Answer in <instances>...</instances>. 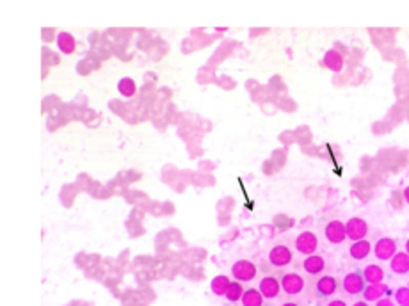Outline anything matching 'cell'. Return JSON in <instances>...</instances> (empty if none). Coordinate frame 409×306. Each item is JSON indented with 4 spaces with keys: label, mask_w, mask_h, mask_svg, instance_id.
<instances>
[{
    "label": "cell",
    "mask_w": 409,
    "mask_h": 306,
    "mask_svg": "<svg viewBox=\"0 0 409 306\" xmlns=\"http://www.w3.org/2000/svg\"><path fill=\"white\" fill-rule=\"evenodd\" d=\"M231 274L237 281H251L256 276V267L249 260H239L231 267Z\"/></svg>",
    "instance_id": "6da1fadb"
},
{
    "label": "cell",
    "mask_w": 409,
    "mask_h": 306,
    "mask_svg": "<svg viewBox=\"0 0 409 306\" xmlns=\"http://www.w3.org/2000/svg\"><path fill=\"white\" fill-rule=\"evenodd\" d=\"M367 287V281L363 278V274H359L358 271L354 272H349L347 276L343 278V290L351 296H358V294H363Z\"/></svg>",
    "instance_id": "7a4b0ae2"
},
{
    "label": "cell",
    "mask_w": 409,
    "mask_h": 306,
    "mask_svg": "<svg viewBox=\"0 0 409 306\" xmlns=\"http://www.w3.org/2000/svg\"><path fill=\"white\" fill-rule=\"evenodd\" d=\"M281 289L288 294V296H295V294H301L305 289V279L301 278L295 272H288L281 278Z\"/></svg>",
    "instance_id": "3957f363"
},
{
    "label": "cell",
    "mask_w": 409,
    "mask_h": 306,
    "mask_svg": "<svg viewBox=\"0 0 409 306\" xmlns=\"http://www.w3.org/2000/svg\"><path fill=\"white\" fill-rule=\"evenodd\" d=\"M345 231L351 241H363V237H367V231H369V225L361 217H352L345 225Z\"/></svg>",
    "instance_id": "277c9868"
},
{
    "label": "cell",
    "mask_w": 409,
    "mask_h": 306,
    "mask_svg": "<svg viewBox=\"0 0 409 306\" xmlns=\"http://www.w3.org/2000/svg\"><path fill=\"white\" fill-rule=\"evenodd\" d=\"M317 246H318V241H317V237H315V233H311V231H303L297 237V241H295L297 251L308 256L317 251Z\"/></svg>",
    "instance_id": "5b68a950"
},
{
    "label": "cell",
    "mask_w": 409,
    "mask_h": 306,
    "mask_svg": "<svg viewBox=\"0 0 409 306\" xmlns=\"http://www.w3.org/2000/svg\"><path fill=\"white\" fill-rule=\"evenodd\" d=\"M269 262L272 264L274 267H285L292 262V251L287 248V246H274L269 253Z\"/></svg>",
    "instance_id": "8992f818"
},
{
    "label": "cell",
    "mask_w": 409,
    "mask_h": 306,
    "mask_svg": "<svg viewBox=\"0 0 409 306\" xmlns=\"http://www.w3.org/2000/svg\"><path fill=\"white\" fill-rule=\"evenodd\" d=\"M397 255V242L393 238H381L375 244V256L379 260H392Z\"/></svg>",
    "instance_id": "52a82bcc"
},
{
    "label": "cell",
    "mask_w": 409,
    "mask_h": 306,
    "mask_svg": "<svg viewBox=\"0 0 409 306\" xmlns=\"http://www.w3.org/2000/svg\"><path fill=\"white\" fill-rule=\"evenodd\" d=\"M326 237L331 244H340L347 238V231H345V225L340 221H331L326 226Z\"/></svg>",
    "instance_id": "ba28073f"
},
{
    "label": "cell",
    "mask_w": 409,
    "mask_h": 306,
    "mask_svg": "<svg viewBox=\"0 0 409 306\" xmlns=\"http://www.w3.org/2000/svg\"><path fill=\"white\" fill-rule=\"evenodd\" d=\"M279 289H281V281L277 278H274V276H267V278H264L260 281V292L264 297H267V299H272V297H276L277 294H279Z\"/></svg>",
    "instance_id": "9c48e42d"
},
{
    "label": "cell",
    "mask_w": 409,
    "mask_h": 306,
    "mask_svg": "<svg viewBox=\"0 0 409 306\" xmlns=\"http://www.w3.org/2000/svg\"><path fill=\"white\" fill-rule=\"evenodd\" d=\"M336 289H338V283L333 276H322L315 285V290L320 297H329L331 294L336 292Z\"/></svg>",
    "instance_id": "30bf717a"
},
{
    "label": "cell",
    "mask_w": 409,
    "mask_h": 306,
    "mask_svg": "<svg viewBox=\"0 0 409 306\" xmlns=\"http://www.w3.org/2000/svg\"><path fill=\"white\" fill-rule=\"evenodd\" d=\"M363 278L370 285H381L382 279H384V271L379 266H374L372 264V266H367L365 272H363Z\"/></svg>",
    "instance_id": "8fae6325"
},
{
    "label": "cell",
    "mask_w": 409,
    "mask_h": 306,
    "mask_svg": "<svg viewBox=\"0 0 409 306\" xmlns=\"http://www.w3.org/2000/svg\"><path fill=\"white\" fill-rule=\"evenodd\" d=\"M351 256L354 260H363L369 256V253L372 251V246H370L369 241H356L354 244L351 246Z\"/></svg>",
    "instance_id": "7c38bea8"
},
{
    "label": "cell",
    "mask_w": 409,
    "mask_h": 306,
    "mask_svg": "<svg viewBox=\"0 0 409 306\" xmlns=\"http://www.w3.org/2000/svg\"><path fill=\"white\" fill-rule=\"evenodd\" d=\"M303 267H305V271L308 274H318V272L324 271L326 267V262L322 256L318 255H310L308 258L305 260V264H303Z\"/></svg>",
    "instance_id": "4fadbf2b"
},
{
    "label": "cell",
    "mask_w": 409,
    "mask_h": 306,
    "mask_svg": "<svg viewBox=\"0 0 409 306\" xmlns=\"http://www.w3.org/2000/svg\"><path fill=\"white\" fill-rule=\"evenodd\" d=\"M392 271L397 274H406L409 272V255L407 253H397L392 258Z\"/></svg>",
    "instance_id": "5bb4252c"
},
{
    "label": "cell",
    "mask_w": 409,
    "mask_h": 306,
    "mask_svg": "<svg viewBox=\"0 0 409 306\" xmlns=\"http://www.w3.org/2000/svg\"><path fill=\"white\" fill-rule=\"evenodd\" d=\"M262 303H264V296H262L260 290L249 289L244 292V296H242L244 306H262Z\"/></svg>",
    "instance_id": "9a60e30c"
},
{
    "label": "cell",
    "mask_w": 409,
    "mask_h": 306,
    "mask_svg": "<svg viewBox=\"0 0 409 306\" xmlns=\"http://www.w3.org/2000/svg\"><path fill=\"white\" fill-rule=\"evenodd\" d=\"M324 64L328 66L329 70H333V72H340V70L343 68V57H341L338 52L331 50V52H328V54H326Z\"/></svg>",
    "instance_id": "2e32d148"
},
{
    "label": "cell",
    "mask_w": 409,
    "mask_h": 306,
    "mask_svg": "<svg viewBox=\"0 0 409 306\" xmlns=\"http://www.w3.org/2000/svg\"><path fill=\"white\" fill-rule=\"evenodd\" d=\"M244 292H246V290L242 289V285H240L239 281H231L230 287H228V290H226V294H224V297H226L230 303H237L239 299H242Z\"/></svg>",
    "instance_id": "e0dca14e"
},
{
    "label": "cell",
    "mask_w": 409,
    "mask_h": 306,
    "mask_svg": "<svg viewBox=\"0 0 409 306\" xmlns=\"http://www.w3.org/2000/svg\"><path fill=\"white\" fill-rule=\"evenodd\" d=\"M230 279H228V276H216V278L212 279V292L217 294V296H224L228 290V287H230Z\"/></svg>",
    "instance_id": "ac0fdd59"
},
{
    "label": "cell",
    "mask_w": 409,
    "mask_h": 306,
    "mask_svg": "<svg viewBox=\"0 0 409 306\" xmlns=\"http://www.w3.org/2000/svg\"><path fill=\"white\" fill-rule=\"evenodd\" d=\"M57 47H59V50L64 52V54H73V50H75V39H73V36L66 34V32L59 34Z\"/></svg>",
    "instance_id": "d6986e66"
},
{
    "label": "cell",
    "mask_w": 409,
    "mask_h": 306,
    "mask_svg": "<svg viewBox=\"0 0 409 306\" xmlns=\"http://www.w3.org/2000/svg\"><path fill=\"white\" fill-rule=\"evenodd\" d=\"M386 292V289L381 285H369L365 287V290H363V296H365L367 301H379L381 299V296Z\"/></svg>",
    "instance_id": "ffe728a7"
},
{
    "label": "cell",
    "mask_w": 409,
    "mask_h": 306,
    "mask_svg": "<svg viewBox=\"0 0 409 306\" xmlns=\"http://www.w3.org/2000/svg\"><path fill=\"white\" fill-rule=\"evenodd\" d=\"M118 89L119 93H121L123 96H126V98H130V96L136 95V82L132 80V78H121L118 84Z\"/></svg>",
    "instance_id": "44dd1931"
},
{
    "label": "cell",
    "mask_w": 409,
    "mask_h": 306,
    "mask_svg": "<svg viewBox=\"0 0 409 306\" xmlns=\"http://www.w3.org/2000/svg\"><path fill=\"white\" fill-rule=\"evenodd\" d=\"M395 297L400 306H409V287H402V289L397 290Z\"/></svg>",
    "instance_id": "7402d4cb"
},
{
    "label": "cell",
    "mask_w": 409,
    "mask_h": 306,
    "mask_svg": "<svg viewBox=\"0 0 409 306\" xmlns=\"http://www.w3.org/2000/svg\"><path fill=\"white\" fill-rule=\"evenodd\" d=\"M377 306H395V304H393L392 299H379L377 301Z\"/></svg>",
    "instance_id": "603a6c76"
},
{
    "label": "cell",
    "mask_w": 409,
    "mask_h": 306,
    "mask_svg": "<svg viewBox=\"0 0 409 306\" xmlns=\"http://www.w3.org/2000/svg\"><path fill=\"white\" fill-rule=\"evenodd\" d=\"M328 306H347L343 303V301H340V299H336V301H331V303H329Z\"/></svg>",
    "instance_id": "cb8c5ba5"
},
{
    "label": "cell",
    "mask_w": 409,
    "mask_h": 306,
    "mask_svg": "<svg viewBox=\"0 0 409 306\" xmlns=\"http://www.w3.org/2000/svg\"><path fill=\"white\" fill-rule=\"evenodd\" d=\"M404 198H406V201L409 203V187L406 189V191H404Z\"/></svg>",
    "instance_id": "d4e9b609"
},
{
    "label": "cell",
    "mask_w": 409,
    "mask_h": 306,
    "mask_svg": "<svg viewBox=\"0 0 409 306\" xmlns=\"http://www.w3.org/2000/svg\"><path fill=\"white\" fill-rule=\"evenodd\" d=\"M354 306H369V303H367V301H359V303H356Z\"/></svg>",
    "instance_id": "484cf974"
},
{
    "label": "cell",
    "mask_w": 409,
    "mask_h": 306,
    "mask_svg": "<svg viewBox=\"0 0 409 306\" xmlns=\"http://www.w3.org/2000/svg\"><path fill=\"white\" fill-rule=\"evenodd\" d=\"M283 306H299V304H295V303H285Z\"/></svg>",
    "instance_id": "4316f807"
},
{
    "label": "cell",
    "mask_w": 409,
    "mask_h": 306,
    "mask_svg": "<svg viewBox=\"0 0 409 306\" xmlns=\"http://www.w3.org/2000/svg\"><path fill=\"white\" fill-rule=\"evenodd\" d=\"M406 251H407V255H409V241L406 242Z\"/></svg>",
    "instance_id": "83f0119b"
}]
</instances>
